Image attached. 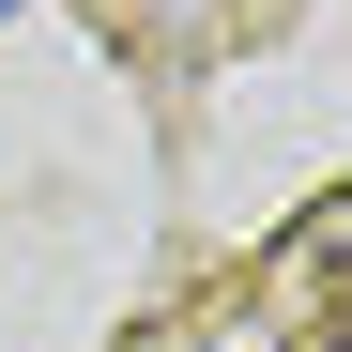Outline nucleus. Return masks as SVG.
I'll list each match as a JSON object with an SVG mask.
<instances>
[{
	"label": "nucleus",
	"instance_id": "1",
	"mask_svg": "<svg viewBox=\"0 0 352 352\" xmlns=\"http://www.w3.org/2000/svg\"><path fill=\"white\" fill-rule=\"evenodd\" d=\"M0 16H16V0H0Z\"/></svg>",
	"mask_w": 352,
	"mask_h": 352
}]
</instances>
